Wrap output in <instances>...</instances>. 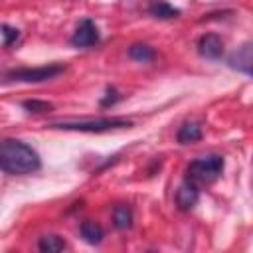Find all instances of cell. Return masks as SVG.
Listing matches in <instances>:
<instances>
[{
	"mask_svg": "<svg viewBox=\"0 0 253 253\" xmlns=\"http://www.w3.org/2000/svg\"><path fill=\"white\" fill-rule=\"evenodd\" d=\"M0 168L4 174L24 176L42 168L40 154L18 138H4L0 144Z\"/></svg>",
	"mask_w": 253,
	"mask_h": 253,
	"instance_id": "1",
	"label": "cell"
},
{
	"mask_svg": "<svg viewBox=\"0 0 253 253\" xmlns=\"http://www.w3.org/2000/svg\"><path fill=\"white\" fill-rule=\"evenodd\" d=\"M225 168V160L221 154H206L196 160H192L186 166V180H190L196 186H208L213 184Z\"/></svg>",
	"mask_w": 253,
	"mask_h": 253,
	"instance_id": "2",
	"label": "cell"
},
{
	"mask_svg": "<svg viewBox=\"0 0 253 253\" xmlns=\"http://www.w3.org/2000/svg\"><path fill=\"white\" fill-rule=\"evenodd\" d=\"M134 123L125 117H99V119H87V121H61L51 123L49 128L59 130H75V132H109L119 128H130Z\"/></svg>",
	"mask_w": 253,
	"mask_h": 253,
	"instance_id": "3",
	"label": "cell"
},
{
	"mask_svg": "<svg viewBox=\"0 0 253 253\" xmlns=\"http://www.w3.org/2000/svg\"><path fill=\"white\" fill-rule=\"evenodd\" d=\"M65 71L61 63H47L40 67H18L4 73V83H43Z\"/></svg>",
	"mask_w": 253,
	"mask_h": 253,
	"instance_id": "4",
	"label": "cell"
},
{
	"mask_svg": "<svg viewBox=\"0 0 253 253\" xmlns=\"http://www.w3.org/2000/svg\"><path fill=\"white\" fill-rule=\"evenodd\" d=\"M99 40H101V36H99L97 24L91 18H83L77 24V28H75V32H73L69 42H71L73 47H93V45L99 43Z\"/></svg>",
	"mask_w": 253,
	"mask_h": 253,
	"instance_id": "5",
	"label": "cell"
},
{
	"mask_svg": "<svg viewBox=\"0 0 253 253\" xmlns=\"http://www.w3.org/2000/svg\"><path fill=\"white\" fill-rule=\"evenodd\" d=\"M227 65L235 71H241L245 75L253 77V42L239 45L229 57H227Z\"/></svg>",
	"mask_w": 253,
	"mask_h": 253,
	"instance_id": "6",
	"label": "cell"
},
{
	"mask_svg": "<svg viewBox=\"0 0 253 253\" xmlns=\"http://www.w3.org/2000/svg\"><path fill=\"white\" fill-rule=\"evenodd\" d=\"M198 53H200V57L210 59V61L221 59V55H223V40L217 34H211V32L204 34L198 40Z\"/></svg>",
	"mask_w": 253,
	"mask_h": 253,
	"instance_id": "7",
	"label": "cell"
},
{
	"mask_svg": "<svg viewBox=\"0 0 253 253\" xmlns=\"http://www.w3.org/2000/svg\"><path fill=\"white\" fill-rule=\"evenodd\" d=\"M200 200V186L192 184L190 180H184L176 190V206L182 211H190Z\"/></svg>",
	"mask_w": 253,
	"mask_h": 253,
	"instance_id": "8",
	"label": "cell"
},
{
	"mask_svg": "<svg viewBox=\"0 0 253 253\" xmlns=\"http://www.w3.org/2000/svg\"><path fill=\"white\" fill-rule=\"evenodd\" d=\"M202 136H204L202 125L196 123V121H186V123H182V126H180L178 132H176V140H178L180 144L198 142V140H202Z\"/></svg>",
	"mask_w": 253,
	"mask_h": 253,
	"instance_id": "9",
	"label": "cell"
},
{
	"mask_svg": "<svg viewBox=\"0 0 253 253\" xmlns=\"http://www.w3.org/2000/svg\"><path fill=\"white\" fill-rule=\"evenodd\" d=\"M79 233H81L83 241L89 243V245H99V243L103 241V237H105L103 227H101L97 221H93V219H85V221H81V225H79Z\"/></svg>",
	"mask_w": 253,
	"mask_h": 253,
	"instance_id": "10",
	"label": "cell"
},
{
	"mask_svg": "<svg viewBox=\"0 0 253 253\" xmlns=\"http://www.w3.org/2000/svg\"><path fill=\"white\" fill-rule=\"evenodd\" d=\"M148 14L156 20H172L180 16V10L174 8L172 4L164 2V0H150L148 4Z\"/></svg>",
	"mask_w": 253,
	"mask_h": 253,
	"instance_id": "11",
	"label": "cell"
},
{
	"mask_svg": "<svg viewBox=\"0 0 253 253\" xmlns=\"http://www.w3.org/2000/svg\"><path fill=\"white\" fill-rule=\"evenodd\" d=\"M113 225L119 231H126L132 227V210L126 204H119L113 208Z\"/></svg>",
	"mask_w": 253,
	"mask_h": 253,
	"instance_id": "12",
	"label": "cell"
},
{
	"mask_svg": "<svg viewBox=\"0 0 253 253\" xmlns=\"http://www.w3.org/2000/svg\"><path fill=\"white\" fill-rule=\"evenodd\" d=\"M126 55L130 59L138 61V63H148V61H152L156 57V51H154V47H150L146 43H132L126 49Z\"/></svg>",
	"mask_w": 253,
	"mask_h": 253,
	"instance_id": "13",
	"label": "cell"
},
{
	"mask_svg": "<svg viewBox=\"0 0 253 253\" xmlns=\"http://www.w3.org/2000/svg\"><path fill=\"white\" fill-rule=\"evenodd\" d=\"M67 247V243L63 241V237H59V235H43V237H40V241H38V249L40 251H43V253H57V251H63Z\"/></svg>",
	"mask_w": 253,
	"mask_h": 253,
	"instance_id": "14",
	"label": "cell"
},
{
	"mask_svg": "<svg viewBox=\"0 0 253 253\" xmlns=\"http://www.w3.org/2000/svg\"><path fill=\"white\" fill-rule=\"evenodd\" d=\"M22 107H24V111L30 113V115H42V113H49V111L53 109L51 103L40 101V99H26V101H22Z\"/></svg>",
	"mask_w": 253,
	"mask_h": 253,
	"instance_id": "15",
	"label": "cell"
},
{
	"mask_svg": "<svg viewBox=\"0 0 253 253\" xmlns=\"http://www.w3.org/2000/svg\"><path fill=\"white\" fill-rule=\"evenodd\" d=\"M0 30H2V45L4 47H12L20 40V30L18 28L8 26V24H2Z\"/></svg>",
	"mask_w": 253,
	"mask_h": 253,
	"instance_id": "16",
	"label": "cell"
},
{
	"mask_svg": "<svg viewBox=\"0 0 253 253\" xmlns=\"http://www.w3.org/2000/svg\"><path fill=\"white\" fill-rule=\"evenodd\" d=\"M119 101H121V93H119L115 87H107L105 97L99 101V105H101V107H113V105L119 103Z\"/></svg>",
	"mask_w": 253,
	"mask_h": 253,
	"instance_id": "17",
	"label": "cell"
}]
</instances>
